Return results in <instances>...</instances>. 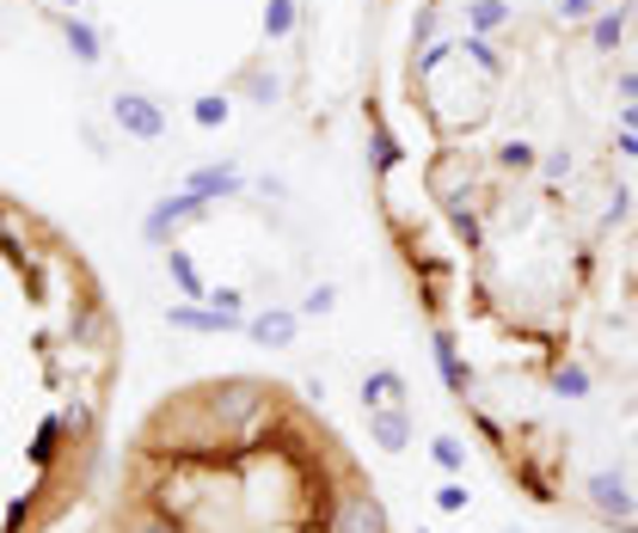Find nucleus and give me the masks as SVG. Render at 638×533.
<instances>
[{
  "label": "nucleus",
  "instance_id": "nucleus-1",
  "mask_svg": "<svg viewBox=\"0 0 638 533\" xmlns=\"http://www.w3.org/2000/svg\"><path fill=\"white\" fill-rule=\"evenodd\" d=\"M265 411V387L258 380H222V387H203V417H209L222 436H239Z\"/></svg>",
  "mask_w": 638,
  "mask_h": 533
},
{
  "label": "nucleus",
  "instance_id": "nucleus-2",
  "mask_svg": "<svg viewBox=\"0 0 638 533\" xmlns=\"http://www.w3.org/2000/svg\"><path fill=\"white\" fill-rule=\"evenodd\" d=\"M209 215V197H197V190H178V197H160L154 209L142 215V240L147 245H173V227H185V221H203Z\"/></svg>",
  "mask_w": 638,
  "mask_h": 533
},
{
  "label": "nucleus",
  "instance_id": "nucleus-3",
  "mask_svg": "<svg viewBox=\"0 0 638 533\" xmlns=\"http://www.w3.org/2000/svg\"><path fill=\"white\" fill-rule=\"evenodd\" d=\"M584 503L596 509L608 527H632V515H638V491L626 484V472H589V479H584Z\"/></svg>",
  "mask_w": 638,
  "mask_h": 533
},
{
  "label": "nucleus",
  "instance_id": "nucleus-4",
  "mask_svg": "<svg viewBox=\"0 0 638 533\" xmlns=\"http://www.w3.org/2000/svg\"><path fill=\"white\" fill-rule=\"evenodd\" d=\"M111 123L135 142H166V111L154 105L147 93H117L111 98Z\"/></svg>",
  "mask_w": 638,
  "mask_h": 533
},
{
  "label": "nucleus",
  "instance_id": "nucleus-5",
  "mask_svg": "<svg viewBox=\"0 0 638 533\" xmlns=\"http://www.w3.org/2000/svg\"><path fill=\"white\" fill-rule=\"evenodd\" d=\"M166 325H173V332H197V337L246 332V320H234V313H215L209 301H178V307H166Z\"/></svg>",
  "mask_w": 638,
  "mask_h": 533
},
{
  "label": "nucleus",
  "instance_id": "nucleus-6",
  "mask_svg": "<svg viewBox=\"0 0 638 533\" xmlns=\"http://www.w3.org/2000/svg\"><path fill=\"white\" fill-rule=\"evenodd\" d=\"M332 533H393V527H387V509L369 491H344L338 497V515H332Z\"/></svg>",
  "mask_w": 638,
  "mask_h": 533
},
{
  "label": "nucleus",
  "instance_id": "nucleus-7",
  "mask_svg": "<svg viewBox=\"0 0 638 533\" xmlns=\"http://www.w3.org/2000/svg\"><path fill=\"white\" fill-rule=\"evenodd\" d=\"M246 337H253V344H265V349H289L295 337H301V307H265V313H253V320H246Z\"/></svg>",
  "mask_w": 638,
  "mask_h": 533
},
{
  "label": "nucleus",
  "instance_id": "nucleus-8",
  "mask_svg": "<svg viewBox=\"0 0 638 533\" xmlns=\"http://www.w3.org/2000/svg\"><path fill=\"white\" fill-rule=\"evenodd\" d=\"M369 441L381 453H405L418 441V429H412V411L405 405H387V411H369Z\"/></svg>",
  "mask_w": 638,
  "mask_h": 533
},
{
  "label": "nucleus",
  "instance_id": "nucleus-9",
  "mask_svg": "<svg viewBox=\"0 0 638 533\" xmlns=\"http://www.w3.org/2000/svg\"><path fill=\"white\" fill-rule=\"evenodd\" d=\"M62 43H68V55H74L80 67H99V62H105V38H99L93 19L68 13V19H62Z\"/></svg>",
  "mask_w": 638,
  "mask_h": 533
},
{
  "label": "nucleus",
  "instance_id": "nucleus-10",
  "mask_svg": "<svg viewBox=\"0 0 638 533\" xmlns=\"http://www.w3.org/2000/svg\"><path fill=\"white\" fill-rule=\"evenodd\" d=\"M430 356H436V368H442V380H449L454 399H466V393H473V368L461 362V344H454V332H436V337H430Z\"/></svg>",
  "mask_w": 638,
  "mask_h": 533
},
{
  "label": "nucleus",
  "instance_id": "nucleus-11",
  "mask_svg": "<svg viewBox=\"0 0 638 533\" xmlns=\"http://www.w3.org/2000/svg\"><path fill=\"white\" fill-rule=\"evenodd\" d=\"M405 374L399 368H369L362 374V411H387V405H405Z\"/></svg>",
  "mask_w": 638,
  "mask_h": 533
},
{
  "label": "nucleus",
  "instance_id": "nucleus-12",
  "mask_svg": "<svg viewBox=\"0 0 638 533\" xmlns=\"http://www.w3.org/2000/svg\"><path fill=\"white\" fill-rule=\"evenodd\" d=\"M626 13H632V0H614V7H601L596 19H589V50H601V55H614L626 43Z\"/></svg>",
  "mask_w": 638,
  "mask_h": 533
},
{
  "label": "nucleus",
  "instance_id": "nucleus-13",
  "mask_svg": "<svg viewBox=\"0 0 638 533\" xmlns=\"http://www.w3.org/2000/svg\"><path fill=\"white\" fill-rule=\"evenodd\" d=\"M185 190L222 202V197H239V190H246V178H239V166H197V173L185 178Z\"/></svg>",
  "mask_w": 638,
  "mask_h": 533
},
{
  "label": "nucleus",
  "instance_id": "nucleus-14",
  "mask_svg": "<svg viewBox=\"0 0 638 533\" xmlns=\"http://www.w3.org/2000/svg\"><path fill=\"white\" fill-rule=\"evenodd\" d=\"M166 270H173V282H178V294H185V301H209V282H203L197 258H191L185 245H166Z\"/></svg>",
  "mask_w": 638,
  "mask_h": 533
},
{
  "label": "nucleus",
  "instance_id": "nucleus-15",
  "mask_svg": "<svg viewBox=\"0 0 638 533\" xmlns=\"http://www.w3.org/2000/svg\"><path fill=\"white\" fill-rule=\"evenodd\" d=\"M510 19H516L510 0H466V31H478V38H497Z\"/></svg>",
  "mask_w": 638,
  "mask_h": 533
},
{
  "label": "nucleus",
  "instance_id": "nucleus-16",
  "mask_svg": "<svg viewBox=\"0 0 638 533\" xmlns=\"http://www.w3.org/2000/svg\"><path fill=\"white\" fill-rule=\"evenodd\" d=\"M295 25H301V0H265V38L270 43L295 38Z\"/></svg>",
  "mask_w": 638,
  "mask_h": 533
},
{
  "label": "nucleus",
  "instance_id": "nucleus-17",
  "mask_svg": "<svg viewBox=\"0 0 638 533\" xmlns=\"http://www.w3.org/2000/svg\"><path fill=\"white\" fill-rule=\"evenodd\" d=\"M553 393H558V399H589L596 380H589L584 362H558V368H553Z\"/></svg>",
  "mask_w": 638,
  "mask_h": 533
},
{
  "label": "nucleus",
  "instance_id": "nucleus-18",
  "mask_svg": "<svg viewBox=\"0 0 638 533\" xmlns=\"http://www.w3.org/2000/svg\"><path fill=\"white\" fill-rule=\"evenodd\" d=\"M239 93H246V98H253V105H277V98H282V81H277V74H270V67H246V74H239Z\"/></svg>",
  "mask_w": 638,
  "mask_h": 533
},
{
  "label": "nucleus",
  "instance_id": "nucleus-19",
  "mask_svg": "<svg viewBox=\"0 0 638 533\" xmlns=\"http://www.w3.org/2000/svg\"><path fill=\"white\" fill-rule=\"evenodd\" d=\"M227 117H234V98H227V93H203V98H191V123H197V129H222Z\"/></svg>",
  "mask_w": 638,
  "mask_h": 533
},
{
  "label": "nucleus",
  "instance_id": "nucleus-20",
  "mask_svg": "<svg viewBox=\"0 0 638 533\" xmlns=\"http://www.w3.org/2000/svg\"><path fill=\"white\" fill-rule=\"evenodd\" d=\"M614 154L638 160V98H626V105L614 111Z\"/></svg>",
  "mask_w": 638,
  "mask_h": 533
},
{
  "label": "nucleus",
  "instance_id": "nucleus-21",
  "mask_svg": "<svg viewBox=\"0 0 638 533\" xmlns=\"http://www.w3.org/2000/svg\"><path fill=\"white\" fill-rule=\"evenodd\" d=\"M497 166H504V173H534V166H541V147H534L528 135H510V142L497 147Z\"/></svg>",
  "mask_w": 638,
  "mask_h": 533
},
{
  "label": "nucleus",
  "instance_id": "nucleus-22",
  "mask_svg": "<svg viewBox=\"0 0 638 533\" xmlns=\"http://www.w3.org/2000/svg\"><path fill=\"white\" fill-rule=\"evenodd\" d=\"M430 460H436L449 479H461V472H466V441L461 436H436V441H430Z\"/></svg>",
  "mask_w": 638,
  "mask_h": 533
},
{
  "label": "nucleus",
  "instance_id": "nucleus-23",
  "mask_svg": "<svg viewBox=\"0 0 638 533\" xmlns=\"http://www.w3.org/2000/svg\"><path fill=\"white\" fill-rule=\"evenodd\" d=\"M461 55H473V62L485 67L492 81H497V74H504V55L492 50V38H478V31H466V38H461Z\"/></svg>",
  "mask_w": 638,
  "mask_h": 533
},
{
  "label": "nucleus",
  "instance_id": "nucleus-24",
  "mask_svg": "<svg viewBox=\"0 0 638 533\" xmlns=\"http://www.w3.org/2000/svg\"><path fill=\"white\" fill-rule=\"evenodd\" d=\"M369 147H374V166H381V173H393V166H399V154H405V147H399V135L387 129V123H374Z\"/></svg>",
  "mask_w": 638,
  "mask_h": 533
},
{
  "label": "nucleus",
  "instance_id": "nucleus-25",
  "mask_svg": "<svg viewBox=\"0 0 638 533\" xmlns=\"http://www.w3.org/2000/svg\"><path fill=\"white\" fill-rule=\"evenodd\" d=\"M332 307H338V289H332V282H313V289L301 294V320H326Z\"/></svg>",
  "mask_w": 638,
  "mask_h": 533
},
{
  "label": "nucleus",
  "instance_id": "nucleus-26",
  "mask_svg": "<svg viewBox=\"0 0 638 533\" xmlns=\"http://www.w3.org/2000/svg\"><path fill=\"white\" fill-rule=\"evenodd\" d=\"M449 55H461V38H442V43H424V55H418V81H430Z\"/></svg>",
  "mask_w": 638,
  "mask_h": 533
},
{
  "label": "nucleus",
  "instance_id": "nucleus-27",
  "mask_svg": "<svg viewBox=\"0 0 638 533\" xmlns=\"http://www.w3.org/2000/svg\"><path fill=\"white\" fill-rule=\"evenodd\" d=\"M601 13V0H553V19L558 25H589Z\"/></svg>",
  "mask_w": 638,
  "mask_h": 533
},
{
  "label": "nucleus",
  "instance_id": "nucleus-28",
  "mask_svg": "<svg viewBox=\"0 0 638 533\" xmlns=\"http://www.w3.org/2000/svg\"><path fill=\"white\" fill-rule=\"evenodd\" d=\"M601 221H608V227H626V221H632V190H626V185L608 190V202H601Z\"/></svg>",
  "mask_w": 638,
  "mask_h": 533
},
{
  "label": "nucleus",
  "instance_id": "nucleus-29",
  "mask_svg": "<svg viewBox=\"0 0 638 533\" xmlns=\"http://www.w3.org/2000/svg\"><path fill=\"white\" fill-rule=\"evenodd\" d=\"M572 147H541V173L553 178V185H565V178H572Z\"/></svg>",
  "mask_w": 638,
  "mask_h": 533
},
{
  "label": "nucleus",
  "instance_id": "nucleus-30",
  "mask_svg": "<svg viewBox=\"0 0 638 533\" xmlns=\"http://www.w3.org/2000/svg\"><path fill=\"white\" fill-rule=\"evenodd\" d=\"M466 503H473V497H466V484H461V479L436 484V509H442V515H466Z\"/></svg>",
  "mask_w": 638,
  "mask_h": 533
},
{
  "label": "nucleus",
  "instance_id": "nucleus-31",
  "mask_svg": "<svg viewBox=\"0 0 638 533\" xmlns=\"http://www.w3.org/2000/svg\"><path fill=\"white\" fill-rule=\"evenodd\" d=\"M209 307H215V313H234V320H253V313H246V294H239V289H209Z\"/></svg>",
  "mask_w": 638,
  "mask_h": 533
},
{
  "label": "nucleus",
  "instance_id": "nucleus-32",
  "mask_svg": "<svg viewBox=\"0 0 638 533\" xmlns=\"http://www.w3.org/2000/svg\"><path fill=\"white\" fill-rule=\"evenodd\" d=\"M449 221H454V233H461L466 245H478V215H473V209H461V202H449Z\"/></svg>",
  "mask_w": 638,
  "mask_h": 533
},
{
  "label": "nucleus",
  "instance_id": "nucleus-33",
  "mask_svg": "<svg viewBox=\"0 0 638 533\" xmlns=\"http://www.w3.org/2000/svg\"><path fill=\"white\" fill-rule=\"evenodd\" d=\"M130 533H185L173 515H135V527Z\"/></svg>",
  "mask_w": 638,
  "mask_h": 533
},
{
  "label": "nucleus",
  "instance_id": "nucleus-34",
  "mask_svg": "<svg viewBox=\"0 0 638 533\" xmlns=\"http://www.w3.org/2000/svg\"><path fill=\"white\" fill-rule=\"evenodd\" d=\"M430 31H436V7H424V13H418V25H412V43H430Z\"/></svg>",
  "mask_w": 638,
  "mask_h": 533
},
{
  "label": "nucleus",
  "instance_id": "nucleus-35",
  "mask_svg": "<svg viewBox=\"0 0 638 533\" xmlns=\"http://www.w3.org/2000/svg\"><path fill=\"white\" fill-rule=\"evenodd\" d=\"M614 86H620L626 98H638V74H620V81H614Z\"/></svg>",
  "mask_w": 638,
  "mask_h": 533
},
{
  "label": "nucleus",
  "instance_id": "nucleus-36",
  "mask_svg": "<svg viewBox=\"0 0 638 533\" xmlns=\"http://www.w3.org/2000/svg\"><path fill=\"white\" fill-rule=\"evenodd\" d=\"M55 7H62V13H80V7H86V0H55Z\"/></svg>",
  "mask_w": 638,
  "mask_h": 533
},
{
  "label": "nucleus",
  "instance_id": "nucleus-37",
  "mask_svg": "<svg viewBox=\"0 0 638 533\" xmlns=\"http://www.w3.org/2000/svg\"><path fill=\"white\" fill-rule=\"evenodd\" d=\"M504 533H522V527H504Z\"/></svg>",
  "mask_w": 638,
  "mask_h": 533
}]
</instances>
